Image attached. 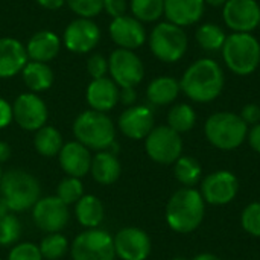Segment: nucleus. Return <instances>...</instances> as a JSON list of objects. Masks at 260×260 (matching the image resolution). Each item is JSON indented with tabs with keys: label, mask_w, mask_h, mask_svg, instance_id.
Instances as JSON below:
<instances>
[{
	"label": "nucleus",
	"mask_w": 260,
	"mask_h": 260,
	"mask_svg": "<svg viewBox=\"0 0 260 260\" xmlns=\"http://www.w3.org/2000/svg\"><path fill=\"white\" fill-rule=\"evenodd\" d=\"M225 78L221 66L210 58L190 64L181 76L180 88L193 102L207 104L215 101L224 90Z\"/></svg>",
	"instance_id": "nucleus-1"
},
{
	"label": "nucleus",
	"mask_w": 260,
	"mask_h": 260,
	"mask_svg": "<svg viewBox=\"0 0 260 260\" xmlns=\"http://www.w3.org/2000/svg\"><path fill=\"white\" fill-rule=\"evenodd\" d=\"M206 201L201 192L192 187L177 190L166 206V222L177 233L195 232L206 213Z\"/></svg>",
	"instance_id": "nucleus-2"
},
{
	"label": "nucleus",
	"mask_w": 260,
	"mask_h": 260,
	"mask_svg": "<svg viewBox=\"0 0 260 260\" xmlns=\"http://www.w3.org/2000/svg\"><path fill=\"white\" fill-rule=\"evenodd\" d=\"M221 53L229 70L238 76L254 73L260 64V43L251 34L233 32L227 35Z\"/></svg>",
	"instance_id": "nucleus-3"
},
{
	"label": "nucleus",
	"mask_w": 260,
	"mask_h": 260,
	"mask_svg": "<svg viewBox=\"0 0 260 260\" xmlns=\"http://www.w3.org/2000/svg\"><path fill=\"white\" fill-rule=\"evenodd\" d=\"M204 134L215 148L221 151H233L247 140L248 125L235 113L219 111L206 120Z\"/></svg>",
	"instance_id": "nucleus-4"
},
{
	"label": "nucleus",
	"mask_w": 260,
	"mask_h": 260,
	"mask_svg": "<svg viewBox=\"0 0 260 260\" xmlns=\"http://www.w3.org/2000/svg\"><path fill=\"white\" fill-rule=\"evenodd\" d=\"M76 142L88 149L105 151L114 143L116 129L111 119L101 111L88 110L81 113L73 123Z\"/></svg>",
	"instance_id": "nucleus-5"
},
{
	"label": "nucleus",
	"mask_w": 260,
	"mask_h": 260,
	"mask_svg": "<svg viewBox=\"0 0 260 260\" xmlns=\"http://www.w3.org/2000/svg\"><path fill=\"white\" fill-rule=\"evenodd\" d=\"M40 184L34 175L21 169H12L3 174L0 181V195L11 212L32 209L40 200Z\"/></svg>",
	"instance_id": "nucleus-6"
},
{
	"label": "nucleus",
	"mask_w": 260,
	"mask_h": 260,
	"mask_svg": "<svg viewBox=\"0 0 260 260\" xmlns=\"http://www.w3.org/2000/svg\"><path fill=\"white\" fill-rule=\"evenodd\" d=\"M189 40L183 27L169 21L158 23L149 35V47L154 56L163 62H177L187 52Z\"/></svg>",
	"instance_id": "nucleus-7"
},
{
	"label": "nucleus",
	"mask_w": 260,
	"mask_h": 260,
	"mask_svg": "<svg viewBox=\"0 0 260 260\" xmlns=\"http://www.w3.org/2000/svg\"><path fill=\"white\" fill-rule=\"evenodd\" d=\"M145 149L151 160L160 165L175 163L183 152V140L168 125L154 126L145 139Z\"/></svg>",
	"instance_id": "nucleus-8"
},
{
	"label": "nucleus",
	"mask_w": 260,
	"mask_h": 260,
	"mask_svg": "<svg viewBox=\"0 0 260 260\" xmlns=\"http://www.w3.org/2000/svg\"><path fill=\"white\" fill-rule=\"evenodd\" d=\"M73 260H114V241L99 229H88L78 235L72 245Z\"/></svg>",
	"instance_id": "nucleus-9"
},
{
	"label": "nucleus",
	"mask_w": 260,
	"mask_h": 260,
	"mask_svg": "<svg viewBox=\"0 0 260 260\" xmlns=\"http://www.w3.org/2000/svg\"><path fill=\"white\" fill-rule=\"evenodd\" d=\"M108 70L111 79L120 88L136 87L145 76V67L142 59L128 49H116L108 58Z\"/></svg>",
	"instance_id": "nucleus-10"
},
{
	"label": "nucleus",
	"mask_w": 260,
	"mask_h": 260,
	"mask_svg": "<svg viewBox=\"0 0 260 260\" xmlns=\"http://www.w3.org/2000/svg\"><path fill=\"white\" fill-rule=\"evenodd\" d=\"M225 24L239 34H251L260 26V5L257 0H229L222 6Z\"/></svg>",
	"instance_id": "nucleus-11"
},
{
	"label": "nucleus",
	"mask_w": 260,
	"mask_h": 260,
	"mask_svg": "<svg viewBox=\"0 0 260 260\" xmlns=\"http://www.w3.org/2000/svg\"><path fill=\"white\" fill-rule=\"evenodd\" d=\"M239 192V181L229 171H218L207 175L201 183V197L212 206L230 204Z\"/></svg>",
	"instance_id": "nucleus-12"
},
{
	"label": "nucleus",
	"mask_w": 260,
	"mask_h": 260,
	"mask_svg": "<svg viewBox=\"0 0 260 260\" xmlns=\"http://www.w3.org/2000/svg\"><path fill=\"white\" fill-rule=\"evenodd\" d=\"M69 206H66L56 195L46 197L37 201L32 207V218L37 227L43 232L58 233L69 224Z\"/></svg>",
	"instance_id": "nucleus-13"
},
{
	"label": "nucleus",
	"mask_w": 260,
	"mask_h": 260,
	"mask_svg": "<svg viewBox=\"0 0 260 260\" xmlns=\"http://www.w3.org/2000/svg\"><path fill=\"white\" fill-rule=\"evenodd\" d=\"M47 107L44 101L35 93L20 94L12 105V117L17 125L26 131H38L46 125Z\"/></svg>",
	"instance_id": "nucleus-14"
},
{
	"label": "nucleus",
	"mask_w": 260,
	"mask_h": 260,
	"mask_svg": "<svg viewBox=\"0 0 260 260\" xmlns=\"http://www.w3.org/2000/svg\"><path fill=\"white\" fill-rule=\"evenodd\" d=\"M101 40V29L90 18H78L69 23L64 30V46L75 53L93 50Z\"/></svg>",
	"instance_id": "nucleus-15"
},
{
	"label": "nucleus",
	"mask_w": 260,
	"mask_h": 260,
	"mask_svg": "<svg viewBox=\"0 0 260 260\" xmlns=\"http://www.w3.org/2000/svg\"><path fill=\"white\" fill-rule=\"evenodd\" d=\"M113 241L116 256L122 260H146L151 254V239L140 229H122Z\"/></svg>",
	"instance_id": "nucleus-16"
},
{
	"label": "nucleus",
	"mask_w": 260,
	"mask_h": 260,
	"mask_svg": "<svg viewBox=\"0 0 260 260\" xmlns=\"http://www.w3.org/2000/svg\"><path fill=\"white\" fill-rule=\"evenodd\" d=\"M110 35L111 40L120 47L128 50H136L146 41V30L143 23L131 15H122L113 18L110 24Z\"/></svg>",
	"instance_id": "nucleus-17"
},
{
	"label": "nucleus",
	"mask_w": 260,
	"mask_h": 260,
	"mask_svg": "<svg viewBox=\"0 0 260 260\" xmlns=\"http://www.w3.org/2000/svg\"><path fill=\"white\" fill-rule=\"evenodd\" d=\"M119 128L128 139H146L154 128V114L151 108L145 105H133L120 114Z\"/></svg>",
	"instance_id": "nucleus-18"
},
{
	"label": "nucleus",
	"mask_w": 260,
	"mask_h": 260,
	"mask_svg": "<svg viewBox=\"0 0 260 260\" xmlns=\"http://www.w3.org/2000/svg\"><path fill=\"white\" fill-rule=\"evenodd\" d=\"M59 166L69 177L81 178L91 168V155L88 148L79 142H69L59 151Z\"/></svg>",
	"instance_id": "nucleus-19"
},
{
	"label": "nucleus",
	"mask_w": 260,
	"mask_h": 260,
	"mask_svg": "<svg viewBox=\"0 0 260 260\" xmlns=\"http://www.w3.org/2000/svg\"><path fill=\"white\" fill-rule=\"evenodd\" d=\"M204 0H165L168 21L180 27L198 23L204 15Z\"/></svg>",
	"instance_id": "nucleus-20"
},
{
	"label": "nucleus",
	"mask_w": 260,
	"mask_h": 260,
	"mask_svg": "<svg viewBox=\"0 0 260 260\" xmlns=\"http://www.w3.org/2000/svg\"><path fill=\"white\" fill-rule=\"evenodd\" d=\"M119 87L110 78L93 79L87 87V102L94 111L107 113L119 102Z\"/></svg>",
	"instance_id": "nucleus-21"
},
{
	"label": "nucleus",
	"mask_w": 260,
	"mask_h": 260,
	"mask_svg": "<svg viewBox=\"0 0 260 260\" xmlns=\"http://www.w3.org/2000/svg\"><path fill=\"white\" fill-rule=\"evenodd\" d=\"M26 47L15 38H0V78H11L21 73L27 64Z\"/></svg>",
	"instance_id": "nucleus-22"
},
{
	"label": "nucleus",
	"mask_w": 260,
	"mask_h": 260,
	"mask_svg": "<svg viewBox=\"0 0 260 260\" xmlns=\"http://www.w3.org/2000/svg\"><path fill=\"white\" fill-rule=\"evenodd\" d=\"M59 49H61V40L52 30L35 32L29 38L27 46H26L27 58H30L32 61L46 62V64L56 58V55L59 53Z\"/></svg>",
	"instance_id": "nucleus-23"
},
{
	"label": "nucleus",
	"mask_w": 260,
	"mask_h": 260,
	"mask_svg": "<svg viewBox=\"0 0 260 260\" xmlns=\"http://www.w3.org/2000/svg\"><path fill=\"white\" fill-rule=\"evenodd\" d=\"M91 175L99 184H113L120 177V163L117 157L108 151H101L91 158Z\"/></svg>",
	"instance_id": "nucleus-24"
},
{
	"label": "nucleus",
	"mask_w": 260,
	"mask_h": 260,
	"mask_svg": "<svg viewBox=\"0 0 260 260\" xmlns=\"http://www.w3.org/2000/svg\"><path fill=\"white\" fill-rule=\"evenodd\" d=\"M180 91V81L172 76H158L148 85L146 96L151 104L161 107L172 104L178 98Z\"/></svg>",
	"instance_id": "nucleus-25"
},
{
	"label": "nucleus",
	"mask_w": 260,
	"mask_h": 260,
	"mask_svg": "<svg viewBox=\"0 0 260 260\" xmlns=\"http://www.w3.org/2000/svg\"><path fill=\"white\" fill-rule=\"evenodd\" d=\"M21 75L27 88L35 93L44 91L53 84V72L46 62L27 61V64L21 70Z\"/></svg>",
	"instance_id": "nucleus-26"
},
{
	"label": "nucleus",
	"mask_w": 260,
	"mask_h": 260,
	"mask_svg": "<svg viewBox=\"0 0 260 260\" xmlns=\"http://www.w3.org/2000/svg\"><path fill=\"white\" fill-rule=\"evenodd\" d=\"M76 219L85 229H98L104 221V206L94 195H84L75 207Z\"/></svg>",
	"instance_id": "nucleus-27"
},
{
	"label": "nucleus",
	"mask_w": 260,
	"mask_h": 260,
	"mask_svg": "<svg viewBox=\"0 0 260 260\" xmlns=\"http://www.w3.org/2000/svg\"><path fill=\"white\" fill-rule=\"evenodd\" d=\"M34 146L38 154L44 157H53L58 155L61 148L64 146L62 143V136L55 126H47L44 125L40 128L34 137Z\"/></svg>",
	"instance_id": "nucleus-28"
},
{
	"label": "nucleus",
	"mask_w": 260,
	"mask_h": 260,
	"mask_svg": "<svg viewBox=\"0 0 260 260\" xmlns=\"http://www.w3.org/2000/svg\"><path fill=\"white\" fill-rule=\"evenodd\" d=\"M195 38H197L198 44L204 50H207V52H219V50H222L227 34L218 24L204 23L197 29Z\"/></svg>",
	"instance_id": "nucleus-29"
},
{
	"label": "nucleus",
	"mask_w": 260,
	"mask_h": 260,
	"mask_svg": "<svg viewBox=\"0 0 260 260\" xmlns=\"http://www.w3.org/2000/svg\"><path fill=\"white\" fill-rule=\"evenodd\" d=\"M197 123V113L189 104H177L168 113V126L178 134L190 131Z\"/></svg>",
	"instance_id": "nucleus-30"
},
{
	"label": "nucleus",
	"mask_w": 260,
	"mask_h": 260,
	"mask_svg": "<svg viewBox=\"0 0 260 260\" xmlns=\"http://www.w3.org/2000/svg\"><path fill=\"white\" fill-rule=\"evenodd\" d=\"M174 174L175 178L186 187H193L195 184L200 183L201 180V174H203V168L200 165V161L193 157H180L175 161V168H174Z\"/></svg>",
	"instance_id": "nucleus-31"
},
{
	"label": "nucleus",
	"mask_w": 260,
	"mask_h": 260,
	"mask_svg": "<svg viewBox=\"0 0 260 260\" xmlns=\"http://www.w3.org/2000/svg\"><path fill=\"white\" fill-rule=\"evenodd\" d=\"M129 8L140 23H152L165 14V0H131Z\"/></svg>",
	"instance_id": "nucleus-32"
},
{
	"label": "nucleus",
	"mask_w": 260,
	"mask_h": 260,
	"mask_svg": "<svg viewBox=\"0 0 260 260\" xmlns=\"http://www.w3.org/2000/svg\"><path fill=\"white\" fill-rule=\"evenodd\" d=\"M38 248H40V253H41L43 259L59 260L67 253L69 242L59 233H49L46 238H43Z\"/></svg>",
	"instance_id": "nucleus-33"
},
{
	"label": "nucleus",
	"mask_w": 260,
	"mask_h": 260,
	"mask_svg": "<svg viewBox=\"0 0 260 260\" xmlns=\"http://www.w3.org/2000/svg\"><path fill=\"white\" fill-rule=\"evenodd\" d=\"M56 197L66 204V206H70V204H76L82 197H84V187H82V183L79 178H75V177H67L64 178L58 187H56Z\"/></svg>",
	"instance_id": "nucleus-34"
},
{
	"label": "nucleus",
	"mask_w": 260,
	"mask_h": 260,
	"mask_svg": "<svg viewBox=\"0 0 260 260\" xmlns=\"http://www.w3.org/2000/svg\"><path fill=\"white\" fill-rule=\"evenodd\" d=\"M21 235V225L15 215L9 213L3 218H0V245L9 247L15 244L20 239Z\"/></svg>",
	"instance_id": "nucleus-35"
},
{
	"label": "nucleus",
	"mask_w": 260,
	"mask_h": 260,
	"mask_svg": "<svg viewBox=\"0 0 260 260\" xmlns=\"http://www.w3.org/2000/svg\"><path fill=\"white\" fill-rule=\"evenodd\" d=\"M241 224L248 235L260 238V203H251L244 209Z\"/></svg>",
	"instance_id": "nucleus-36"
},
{
	"label": "nucleus",
	"mask_w": 260,
	"mask_h": 260,
	"mask_svg": "<svg viewBox=\"0 0 260 260\" xmlns=\"http://www.w3.org/2000/svg\"><path fill=\"white\" fill-rule=\"evenodd\" d=\"M79 18H91L104 9V0H66Z\"/></svg>",
	"instance_id": "nucleus-37"
},
{
	"label": "nucleus",
	"mask_w": 260,
	"mask_h": 260,
	"mask_svg": "<svg viewBox=\"0 0 260 260\" xmlns=\"http://www.w3.org/2000/svg\"><path fill=\"white\" fill-rule=\"evenodd\" d=\"M8 260H43V256L40 253V248L35 244L24 242V244L15 245L11 250Z\"/></svg>",
	"instance_id": "nucleus-38"
},
{
	"label": "nucleus",
	"mask_w": 260,
	"mask_h": 260,
	"mask_svg": "<svg viewBox=\"0 0 260 260\" xmlns=\"http://www.w3.org/2000/svg\"><path fill=\"white\" fill-rule=\"evenodd\" d=\"M87 70L93 79L105 78V75L108 72V59L101 53H94L87 61Z\"/></svg>",
	"instance_id": "nucleus-39"
},
{
	"label": "nucleus",
	"mask_w": 260,
	"mask_h": 260,
	"mask_svg": "<svg viewBox=\"0 0 260 260\" xmlns=\"http://www.w3.org/2000/svg\"><path fill=\"white\" fill-rule=\"evenodd\" d=\"M239 116L247 125H257L260 123V107L257 104H247Z\"/></svg>",
	"instance_id": "nucleus-40"
},
{
	"label": "nucleus",
	"mask_w": 260,
	"mask_h": 260,
	"mask_svg": "<svg viewBox=\"0 0 260 260\" xmlns=\"http://www.w3.org/2000/svg\"><path fill=\"white\" fill-rule=\"evenodd\" d=\"M104 9L113 18L122 17L126 12V0H104Z\"/></svg>",
	"instance_id": "nucleus-41"
},
{
	"label": "nucleus",
	"mask_w": 260,
	"mask_h": 260,
	"mask_svg": "<svg viewBox=\"0 0 260 260\" xmlns=\"http://www.w3.org/2000/svg\"><path fill=\"white\" fill-rule=\"evenodd\" d=\"M12 107L9 102L0 98V128L8 126L12 122Z\"/></svg>",
	"instance_id": "nucleus-42"
},
{
	"label": "nucleus",
	"mask_w": 260,
	"mask_h": 260,
	"mask_svg": "<svg viewBox=\"0 0 260 260\" xmlns=\"http://www.w3.org/2000/svg\"><path fill=\"white\" fill-rule=\"evenodd\" d=\"M247 139H248L250 146L253 148V151H256L257 154H260V123L251 126V129L248 131Z\"/></svg>",
	"instance_id": "nucleus-43"
},
{
	"label": "nucleus",
	"mask_w": 260,
	"mask_h": 260,
	"mask_svg": "<svg viewBox=\"0 0 260 260\" xmlns=\"http://www.w3.org/2000/svg\"><path fill=\"white\" fill-rule=\"evenodd\" d=\"M136 98H137V94H136L134 87L122 88V91L119 93V101H122L125 105H131V104H134V102H136Z\"/></svg>",
	"instance_id": "nucleus-44"
},
{
	"label": "nucleus",
	"mask_w": 260,
	"mask_h": 260,
	"mask_svg": "<svg viewBox=\"0 0 260 260\" xmlns=\"http://www.w3.org/2000/svg\"><path fill=\"white\" fill-rule=\"evenodd\" d=\"M40 6L49 9V11H55V9H59L66 0H37Z\"/></svg>",
	"instance_id": "nucleus-45"
},
{
	"label": "nucleus",
	"mask_w": 260,
	"mask_h": 260,
	"mask_svg": "<svg viewBox=\"0 0 260 260\" xmlns=\"http://www.w3.org/2000/svg\"><path fill=\"white\" fill-rule=\"evenodd\" d=\"M9 157H11V148H9V145L5 143V142H0V163L6 161Z\"/></svg>",
	"instance_id": "nucleus-46"
},
{
	"label": "nucleus",
	"mask_w": 260,
	"mask_h": 260,
	"mask_svg": "<svg viewBox=\"0 0 260 260\" xmlns=\"http://www.w3.org/2000/svg\"><path fill=\"white\" fill-rule=\"evenodd\" d=\"M9 213H11V209L8 207L6 201L0 197V218L6 216V215H9Z\"/></svg>",
	"instance_id": "nucleus-47"
},
{
	"label": "nucleus",
	"mask_w": 260,
	"mask_h": 260,
	"mask_svg": "<svg viewBox=\"0 0 260 260\" xmlns=\"http://www.w3.org/2000/svg\"><path fill=\"white\" fill-rule=\"evenodd\" d=\"M192 260H222L219 259L218 256H215V254H210V253H203V254H198V256H195Z\"/></svg>",
	"instance_id": "nucleus-48"
},
{
	"label": "nucleus",
	"mask_w": 260,
	"mask_h": 260,
	"mask_svg": "<svg viewBox=\"0 0 260 260\" xmlns=\"http://www.w3.org/2000/svg\"><path fill=\"white\" fill-rule=\"evenodd\" d=\"M207 5H210V6H215V8H218V6H224L229 0H204Z\"/></svg>",
	"instance_id": "nucleus-49"
},
{
	"label": "nucleus",
	"mask_w": 260,
	"mask_h": 260,
	"mask_svg": "<svg viewBox=\"0 0 260 260\" xmlns=\"http://www.w3.org/2000/svg\"><path fill=\"white\" fill-rule=\"evenodd\" d=\"M172 260H189V259H186V257H175V259H172Z\"/></svg>",
	"instance_id": "nucleus-50"
},
{
	"label": "nucleus",
	"mask_w": 260,
	"mask_h": 260,
	"mask_svg": "<svg viewBox=\"0 0 260 260\" xmlns=\"http://www.w3.org/2000/svg\"><path fill=\"white\" fill-rule=\"evenodd\" d=\"M2 177H3V171H2V166H0V181H2Z\"/></svg>",
	"instance_id": "nucleus-51"
}]
</instances>
